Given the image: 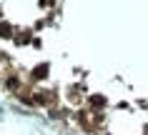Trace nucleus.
I'll return each mask as SVG.
<instances>
[{"label": "nucleus", "mask_w": 148, "mask_h": 135, "mask_svg": "<svg viewBox=\"0 0 148 135\" xmlns=\"http://www.w3.org/2000/svg\"><path fill=\"white\" fill-rule=\"evenodd\" d=\"M10 33H13V28H10L8 23H0V35H5V38H8Z\"/></svg>", "instance_id": "obj_1"}]
</instances>
